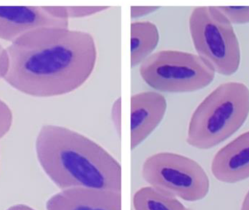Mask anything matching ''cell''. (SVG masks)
I'll return each instance as SVG.
<instances>
[{
    "label": "cell",
    "mask_w": 249,
    "mask_h": 210,
    "mask_svg": "<svg viewBox=\"0 0 249 210\" xmlns=\"http://www.w3.org/2000/svg\"><path fill=\"white\" fill-rule=\"evenodd\" d=\"M4 80L29 96L55 97L83 86L96 68L97 45L86 31L42 28L32 31L7 48Z\"/></svg>",
    "instance_id": "obj_1"
},
{
    "label": "cell",
    "mask_w": 249,
    "mask_h": 210,
    "mask_svg": "<svg viewBox=\"0 0 249 210\" xmlns=\"http://www.w3.org/2000/svg\"><path fill=\"white\" fill-rule=\"evenodd\" d=\"M39 165L60 189L122 192L121 163L105 148L74 129L45 125L36 136Z\"/></svg>",
    "instance_id": "obj_2"
},
{
    "label": "cell",
    "mask_w": 249,
    "mask_h": 210,
    "mask_svg": "<svg viewBox=\"0 0 249 210\" xmlns=\"http://www.w3.org/2000/svg\"><path fill=\"white\" fill-rule=\"evenodd\" d=\"M249 115V88L240 82L223 83L193 112L186 142L197 149H211L239 130Z\"/></svg>",
    "instance_id": "obj_3"
},
{
    "label": "cell",
    "mask_w": 249,
    "mask_h": 210,
    "mask_svg": "<svg viewBox=\"0 0 249 210\" xmlns=\"http://www.w3.org/2000/svg\"><path fill=\"white\" fill-rule=\"evenodd\" d=\"M213 69L197 54L177 50L154 52L139 65L146 85L160 93H191L207 87L215 78Z\"/></svg>",
    "instance_id": "obj_4"
},
{
    "label": "cell",
    "mask_w": 249,
    "mask_h": 210,
    "mask_svg": "<svg viewBox=\"0 0 249 210\" xmlns=\"http://www.w3.org/2000/svg\"><path fill=\"white\" fill-rule=\"evenodd\" d=\"M189 29L197 55L215 73L235 74L241 64V48L233 26L218 7H196L189 19Z\"/></svg>",
    "instance_id": "obj_5"
},
{
    "label": "cell",
    "mask_w": 249,
    "mask_h": 210,
    "mask_svg": "<svg viewBox=\"0 0 249 210\" xmlns=\"http://www.w3.org/2000/svg\"><path fill=\"white\" fill-rule=\"evenodd\" d=\"M142 176L148 186L186 202H197L209 192L210 182L195 160L173 152L152 154L142 164Z\"/></svg>",
    "instance_id": "obj_6"
},
{
    "label": "cell",
    "mask_w": 249,
    "mask_h": 210,
    "mask_svg": "<svg viewBox=\"0 0 249 210\" xmlns=\"http://www.w3.org/2000/svg\"><path fill=\"white\" fill-rule=\"evenodd\" d=\"M168 103L163 95L146 91L130 98V148L134 151L143 143L160 124L165 117Z\"/></svg>",
    "instance_id": "obj_7"
},
{
    "label": "cell",
    "mask_w": 249,
    "mask_h": 210,
    "mask_svg": "<svg viewBox=\"0 0 249 210\" xmlns=\"http://www.w3.org/2000/svg\"><path fill=\"white\" fill-rule=\"evenodd\" d=\"M69 28V20L56 19L43 7H0V39L13 42L42 28Z\"/></svg>",
    "instance_id": "obj_8"
},
{
    "label": "cell",
    "mask_w": 249,
    "mask_h": 210,
    "mask_svg": "<svg viewBox=\"0 0 249 210\" xmlns=\"http://www.w3.org/2000/svg\"><path fill=\"white\" fill-rule=\"evenodd\" d=\"M122 192L99 189L62 190L46 202L47 210H122Z\"/></svg>",
    "instance_id": "obj_9"
},
{
    "label": "cell",
    "mask_w": 249,
    "mask_h": 210,
    "mask_svg": "<svg viewBox=\"0 0 249 210\" xmlns=\"http://www.w3.org/2000/svg\"><path fill=\"white\" fill-rule=\"evenodd\" d=\"M215 178L235 183L249 178V131L218 151L212 163Z\"/></svg>",
    "instance_id": "obj_10"
},
{
    "label": "cell",
    "mask_w": 249,
    "mask_h": 210,
    "mask_svg": "<svg viewBox=\"0 0 249 210\" xmlns=\"http://www.w3.org/2000/svg\"><path fill=\"white\" fill-rule=\"evenodd\" d=\"M160 42L158 26L149 20H136L130 23V66L140 65L150 57Z\"/></svg>",
    "instance_id": "obj_11"
},
{
    "label": "cell",
    "mask_w": 249,
    "mask_h": 210,
    "mask_svg": "<svg viewBox=\"0 0 249 210\" xmlns=\"http://www.w3.org/2000/svg\"><path fill=\"white\" fill-rule=\"evenodd\" d=\"M132 204L134 210H191L177 198L149 186L135 192Z\"/></svg>",
    "instance_id": "obj_12"
},
{
    "label": "cell",
    "mask_w": 249,
    "mask_h": 210,
    "mask_svg": "<svg viewBox=\"0 0 249 210\" xmlns=\"http://www.w3.org/2000/svg\"><path fill=\"white\" fill-rule=\"evenodd\" d=\"M219 9L232 24L249 23V7L219 6Z\"/></svg>",
    "instance_id": "obj_13"
},
{
    "label": "cell",
    "mask_w": 249,
    "mask_h": 210,
    "mask_svg": "<svg viewBox=\"0 0 249 210\" xmlns=\"http://www.w3.org/2000/svg\"><path fill=\"white\" fill-rule=\"evenodd\" d=\"M109 7H67L68 19H83L109 10Z\"/></svg>",
    "instance_id": "obj_14"
},
{
    "label": "cell",
    "mask_w": 249,
    "mask_h": 210,
    "mask_svg": "<svg viewBox=\"0 0 249 210\" xmlns=\"http://www.w3.org/2000/svg\"><path fill=\"white\" fill-rule=\"evenodd\" d=\"M13 122V115L11 109L0 99V139L10 132Z\"/></svg>",
    "instance_id": "obj_15"
},
{
    "label": "cell",
    "mask_w": 249,
    "mask_h": 210,
    "mask_svg": "<svg viewBox=\"0 0 249 210\" xmlns=\"http://www.w3.org/2000/svg\"><path fill=\"white\" fill-rule=\"evenodd\" d=\"M111 119L118 136L121 135V97L115 99L111 109Z\"/></svg>",
    "instance_id": "obj_16"
},
{
    "label": "cell",
    "mask_w": 249,
    "mask_h": 210,
    "mask_svg": "<svg viewBox=\"0 0 249 210\" xmlns=\"http://www.w3.org/2000/svg\"><path fill=\"white\" fill-rule=\"evenodd\" d=\"M160 7L156 6H132L130 7V17L132 19L144 17L155 13Z\"/></svg>",
    "instance_id": "obj_17"
},
{
    "label": "cell",
    "mask_w": 249,
    "mask_h": 210,
    "mask_svg": "<svg viewBox=\"0 0 249 210\" xmlns=\"http://www.w3.org/2000/svg\"><path fill=\"white\" fill-rule=\"evenodd\" d=\"M8 69V57L5 48L0 44V79L4 78Z\"/></svg>",
    "instance_id": "obj_18"
},
{
    "label": "cell",
    "mask_w": 249,
    "mask_h": 210,
    "mask_svg": "<svg viewBox=\"0 0 249 210\" xmlns=\"http://www.w3.org/2000/svg\"><path fill=\"white\" fill-rule=\"evenodd\" d=\"M6 210H36L28 206V205H23V204H18V205H13L10 207L8 209Z\"/></svg>",
    "instance_id": "obj_19"
},
{
    "label": "cell",
    "mask_w": 249,
    "mask_h": 210,
    "mask_svg": "<svg viewBox=\"0 0 249 210\" xmlns=\"http://www.w3.org/2000/svg\"><path fill=\"white\" fill-rule=\"evenodd\" d=\"M241 210H249V191L243 202Z\"/></svg>",
    "instance_id": "obj_20"
}]
</instances>
